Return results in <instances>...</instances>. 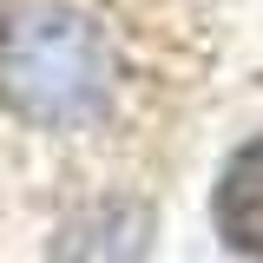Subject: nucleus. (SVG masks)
Listing matches in <instances>:
<instances>
[{"label":"nucleus","mask_w":263,"mask_h":263,"mask_svg":"<svg viewBox=\"0 0 263 263\" xmlns=\"http://www.w3.org/2000/svg\"><path fill=\"white\" fill-rule=\"evenodd\" d=\"M112 46L105 33L53 0H20L0 20V99L40 132L92 125L112 105Z\"/></svg>","instance_id":"1"},{"label":"nucleus","mask_w":263,"mask_h":263,"mask_svg":"<svg viewBox=\"0 0 263 263\" xmlns=\"http://www.w3.org/2000/svg\"><path fill=\"white\" fill-rule=\"evenodd\" d=\"M217 237L263 263V145H243L217 178Z\"/></svg>","instance_id":"2"},{"label":"nucleus","mask_w":263,"mask_h":263,"mask_svg":"<svg viewBox=\"0 0 263 263\" xmlns=\"http://www.w3.org/2000/svg\"><path fill=\"white\" fill-rule=\"evenodd\" d=\"M138 243H145V211L99 204L53 237V263H125V257H138Z\"/></svg>","instance_id":"3"}]
</instances>
